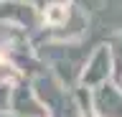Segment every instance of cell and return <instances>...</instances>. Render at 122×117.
<instances>
[{
	"label": "cell",
	"instance_id": "8992f818",
	"mask_svg": "<svg viewBox=\"0 0 122 117\" xmlns=\"http://www.w3.org/2000/svg\"><path fill=\"white\" fill-rule=\"evenodd\" d=\"M13 74H15V71H13V66H10V64L5 61V56L0 54V81H5V79H10Z\"/></svg>",
	"mask_w": 122,
	"mask_h": 117
},
{
	"label": "cell",
	"instance_id": "277c9868",
	"mask_svg": "<svg viewBox=\"0 0 122 117\" xmlns=\"http://www.w3.org/2000/svg\"><path fill=\"white\" fill-rule=\"evenodd\" d=\"M71 13H74L71 5H66L64 0H56V3H46V5H43L41 18H43V23L48 25V28H61V25L69 23Z\"/></svg>",
	"mask_w": 122,
	"mask_h": 117
},
{
	"label": "cell",
	"instance_id": "7a4b0ae2",
	"mask_svg": "<svg viewBox=\"0 0 122 117\" xmlns=\"http://www.w3.org/2000/svg\"><path fill=\"white\" fill-rule=\"evenodd\" d=\"M92 102H94L97 117H122V94L117 92V86L107 84V81L97 84Z\"/></svg>",
	"mask_w": 122,
	"mask_h": 117
},
{
	"label": "cell",
	"instance_id": "52a82bcc",
	"mask_svg": "<svg viewBox=\"0 0 122 117\" xmlns=\"http://www.w3.org/2000/svg\"><path fill=\"white\" fill-rule=\"evenodd\" d=\"M81 10H99L102 8V0H74Z\"/></svg>",
	"mask_w": 122,
	"mask_h": 117
},
{
	"label": "cell",
	"instance_id": "5b68a950",
	"mask_svg": "<svg viewBox=\"0 0 122 117\" xmlns=\"http://www.w3.org/2000/svg\"><path fill=\"white\" fill-rule=\"evenodd\" d=\"M109 54L114 56V64H117V71H122V36H117V38L112 41V51Z\"/></svg>",
	"mask_w": 122,
	"mask_h": 117
},
{
	"label": "cell",
	"instance_id": "3957f363",
	"mask_svg": "<svg viewBox=\"0 0 122 117\" xmlns=\"http://www.w3.org/2000/svg\"><path fill=\"white\" fill-rule=\"evenodd\" d=\"M109 66H112V54L107 51V46H99L94 51V56L89 59V64L84 66V71H81V84L84 86H97L102 81H107Z\"/></svg>",
	"mask_w": 122,
	"mask_h": 117
},
{
	"label": "cell",
	"instance_id": "6da1fadb",
	"mask_svg": "<svg viewBox=\"0 0 122 117\" xmlns=\"http://www.w3.org/2000/svg\"><path fill=\"white\" fill-rule=\"evenodd\" d=\"M10 109H13L18 117H46V107L38 102L36 92L25 84H18L13 89V97H10Z\"/></svg>",
	"mask_w": 122,
	"mask_h": 117
},
{
	"label": "cell",
	"instance_id": "ba28073f",
	"mask_svg": "<svg viewBox=\"0 0 122 117\" xmlns=\"http://www.w3.org/2000/svg\"><path fill=\"white\" fill-rule=\"evenodd\" d=\"M8 99H10V89H8V84H5V81H0V112H5Z\"/></svg>",
	"mask_w": 122,
	"mask_h": 117
}]
</instances>
